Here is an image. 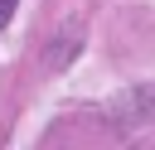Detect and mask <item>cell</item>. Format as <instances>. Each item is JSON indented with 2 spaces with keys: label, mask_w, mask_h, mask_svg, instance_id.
<instances>
[{
  "label": "cell",
  "mask_w": 155,
  "mask_h": 150,
  "mask_svg": "<svg viewBox=\"0 0 155 150\" xmlns=\"http://www.w3.org/2000/svg\"><path fill=\"white\" fill-rule=\"evenodd\" d=\"M15 5H19V0H0V29H5V19L15 15Z\"/></svg>",
  "instance_id": "obj_1"
}]
</instances>
